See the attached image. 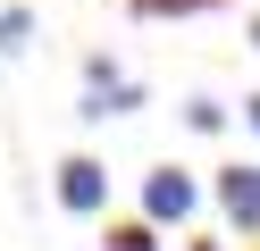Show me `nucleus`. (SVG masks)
Wrapping results in <instances>:
<instances>
[{"instance_id": "nucleus-1", "label": "nucleus", "mask_w": 260, "mask_h": 251, "mask_svg": "<svg viewBox=\"0 0 260 251\" xmlns=\"http://www.w3.org/2000/svg\"><path fill=\"white\" fill-rule=\"evenodd\" d=\"M193 209H202V184H193V176H185L176 159H159L151 176H143V218H151V226L168 234V226H185Z\"/></svg>"}, {"instance_id": "nucleus-2", "label": "nucleus", "mask_w": 260, "mask_h": 251, "mask_svg": "<svg viewBox=\"0 0 260 251\" xmlns=\"http://www.w3.org/2000/svg\"><path fill=\"white\" fill-rule=\"evenodd\" d=\"M51 193H59V209H68V218H101V209H109V167L92 159V151H68Z\"/></svg>"}, {"instance_id": "nucleus-3", "label": "nucleus", "mask_w": 260, "mask_h": 251, "mask_svg": "<svg viewBox=\"0 0 260 251\" xmlns=\"http://www.w3.org/2000/svg\"><path fill=\"white\" fill-rule=\"evenodd\" d=\"M210 201H218V218L235 234H260V159H235L210 176Z\"/></svg>"}, {"instance_id": "nucleus-4", "label": "nucleus", "mask_w": 260, "mask_h": 251, "mask_svg": "<svg viewBox=\"0 0 260 251\" xmlns=\"http://www.w3.org/2000/svg\"><path fill=\"white\" fill-rule=\"evenodd\" d=\"M135 109H143V84H135V76L84 84V100H76V117H84V126H109V117H135Z\"/></svg>"}, {"instance_id": "nucleus-5", "label": "nucleus", "mask_w": 260, "mask_h": 251, "mask_svg": "<svg viewBox=\"0 0 260 251\" xmlns=\"http://www.w3.org/2000/svg\"><path fill=\"white\" fill-rule=\"evenodd\" d=\"M101 251H168V243H159V226H151V218H109Z\"/></svg>"}, {"instance_id": "nucleus-6", "label": "nucleus", "mask_w": 260, "mask_h": 251, "mask_svg": "<svg viewBox=\"0 0 260 251\" xmlns=\"http://www.w3.org/2000/svg\"><path fill=\"white\" fill-rule=\"evenodd\" d=\"M34 33H42L34 9H0V59H25V50H34Z\"/></svg>"}, {"instance_id": "nucleus-7", "label": "nucleus", "mask_w": 260, "mask_h": 251, "mask_svg": "<svg viewBox=\"0 0 260 251\" xmlns=\"http://www.w3.org/2000/svg\"><path fill=\"white\" fill-rule=\"evenodd\" d=\"M135 17H210V9H226V0H126Z\"/></svg>"}, {"instance_id": "nucleus-8", "label": "nucleus", "mask_w": 260, "mask_h": 251, "mask_svg": "<svg viewBox=\"0 0 260 251\" xmlns=\"http://www.w3.org/2000/svg\"><path fill=\"white\" fill-rule=\"evenodd\" d=\"M185 126H193V134H218V126H226V100H210V92L185 100Z\"/></svg>"}, {"instance_id": "nucleus-9", "label": "nucleus", "mask_w": 260, "mask_h": 251, "mask_svg": "<svg viewBox=\"0 0 260 251\" xmlns=\"http://www.w3.org/2000/svg\"><path fill=\"white\" fill-rule=\"evenodd\" d=\"M243 134L260 142V92H243Z\"/></svg>"}, {"instance_id": "nucleus-10", "label": "nucleus", "mask_w": 260, "mask_h": 251, "mask_svg": "<svg viewBox=\"0 0 260 251\" xmlns=\"http://www.w3.org/2000/svg\"><path fill=\"white\" fill-rule=\"evenodd\" d=\"M243 33H252V50H260V17H252V25H243Z\"/></svg>"}, {"instance_id": "nucleus-11", "label": "nucleus", "mask_w": 260, "mask_h": 251, "mask_svg": "<svg viewBox=\"0 0 260 251\" xmlns=\"http://www.w3.org/2000/svg\"><path fill=\"white\" fill-rule=\"evenodd\" d=\"M193 251H218V243H193Z\"/></svg>"}]
</instances>
